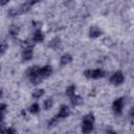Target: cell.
<instances>
[{
    "label": "cell",
    "instance_id": "obj_26",
    "mask_svg": "<svg viewBox=\"0 0 134 134\" xmlns=\"http://www.w3.org/2000/svg\"><path fill=\"white\" fill-rule=\"evenodd\" d=\"M6 109V105L5 104H0V112H3Z\"/></svg>",
    "mask_w": 134,
    "mask_h": 134
},
{
    "label": "cell",
    "instance_id": "obj_21",
    "mask_svg": "<svg viewBox=\"0 0 134 134\" xmlns=\"http://www.w3.org/2000/svg\"><path fill=\"white\" fill-rule=\"evenodd\" d=\"M83 121H90V122H93V121H94V117H93L92 114H88V115L84 116Z\"/></svg>",
    "mask_w": 134,
    "mask_h": 134
},
{
    "label": "cell",
    "instance_id": "obj_24",
    "mask_svg": "<svg viewBox=\"0 0 134 134\" xmlns=\"http://www.w3.org/2000/svg\"><path fill=\"white\" fill-rule=\"evenodd\" d=\"M60 43V40H59V38H54L51 42H50V44H49V46H51V47H54L55 45H58Z\"/></svg>",
    "mask_w": 134,
    "mask_h": 134
},
{
    "label": "cell",
    "instance_id": "obj_5",
    "mask_svg": "<svg viewBox=\"0 0 134 134\" xmlns=\"http://www.w3.org/2000/svg\"><path fill=\"white\" fill-rule=\"evenodd\" d=\"M93 128V122L90 121H83V127H82V131L84 134H89L92 131Z\"/></svg>",
    "mask_w": 134,
    "mask_h": 134
},
{
    "label": "cell",
    "instance_id": "obj_1",
    "mask_svg": "<svg viewBox=\"0 0 134 134\" xmlns=\"http://www.w3.org/2000/svg\"><path fill=\"white\" fill-rule=\"evenodd\" d=\"M105 72L102 69H95V70H86L84 72V75L89 79H99L103 77Z\"/></svg>",
    "mask_w": 134,
    "mask_h": 134
},
{
    "label": "cell",
    "instance_id": "obj_6",
    "mask_svg": "<svg viewBox=\"0 0 134 134\" xmlns=\"http://www.w3.org/2000/svg\"><path fill=\"white\" fill-rule=\"evenodd\" d=\"M67 115H69V108L65 105H63L58 113V117H61V118H64V117H67Z\"/></svg>",
    "mask_w": 134,
    "mask_h": 134
},
{
    "label": "cell",
    "instance_id": "obj_8",
    "mask_svg": "<svg viewBox=\"0 0 134 134\" xmlns=\"http://www.w3.org/2000/svg\"><path fill=\"white\" fill-rule=\"evenodd\" d=\"M32 40H34L35 42H38V43H40V42H42V41L44 40V35H43V34H42L40 30H37V31L34 34Z\"/></svg>",
    "mask_w": 134,
    "mask_h": 134
},
{
    "label": "cell",
    "instance_id": "obj_17",
    "mask_svg": "<svg viewBox=\"0 0 134 134\" xmlns=\"http://www.w3.org/2000/svg\"><path fill=\"white\" fill-rule=\"evenodd\" d=\"M74 91H75V87L73 85H71L66 89V94L69 95V96H73L74 95Z\"/></svg>",
    "mask_w": 134,
    "mask_h": 134
},
{
    "label": "cell",
    "instance_id": "obj_2",
    "mask_svg": "<svg viewBox=\"0 0 134 134\" xmlns=\"http://www.w3.org/2000/svg\"><path fill=\"white\" fill-rule=\"evenodd\" d=\"M122 107H124V99L122 98H117L114 100L113 105H112V108L114 110V112L116 114H120L121 111H122Z\"/></svg>",
    "mask_w": 134,
    "mask_h": 134
},
{
    "label": "cell",
    "instance_id": "obj_30",
    "mask_svg": "<svg viewBox=\"0 0 134 134\" xmlns=\"http://www.w3.org/2000/svg\"><path fill=\"white\" fill-rule=\"evenodd\" d=\"M1 95H2V92H1V90H0V97H1Z\"/></svg>",
    "mask_w": 134,
    "mask_h": 134
},
{
    "label": "cell",
    "instance_id": "obj_10",
    "mask_svg": "<svg viewBox=\"0 0 134 134\" xmlns=\"http://www.w3.org/2000/svg\"><path fill=\"white\" fill-rule=\"evenodd\" d=\"M22 58L24 61H29L32 58V50L31 49H24L22 53Z\"/></svg>",
    "mask_w": 134,
    "mask_h": 134
},
{
    "label": "cell",
    "instance_id": "obj_18",
    "mask_svg": "<svg viewBox=\"0 0 134 134\" xmlns=\"http://www.w3.org/2000/svg\"><path fill=\"white\" fill-rule=\"evenodd\" d=\"M21 45H22V47L24 49H31L32 48V44L30 42H28V41H23L21 43Z\"/></svg>",
    "mask_w": 134,
    "mask_h": 134
},
{
    "label": "cell",
    "instance_id": "obj_23",
    "mask_svg": "<svg viewBox=\"0 0 134 134\" xmlns=\"http://www.w3.org/2000/svg\"><path fill=\"white\" fill-rule=\"evenodd\" d=\"M6 48H7V44L5 42L0 43V53H4L5 50H6Z\"/></svg>",
    "mask_w": 134,
    "mask_h": 134
},
{
    "label": "cell",
    "instance_id": "obj_20",
    "mask_svg": "<svg viewBox=\"0 0 134 134\" xmlns=\"http://www.w3.org/2000/svg\"><path fill=\"white\" fill-rule=\"evenodd\" d=\"M52 107V100L51 99H46L45 102H44V108L46 109V110H48V109H50Z\"/></svg>",
    "mask_w": 134,
    "mask_h": 134
},
{
    "label": "cell",
    "instance_id": "obj_14",
    "mask_svg": "<svg viewBox=\"0 0 134 134\" xmlns=\"http://www.w3.org/2000/svg\"><path fill=\"white\" fill-rule=\"evenodd\" d=\"M71 103H72L73 106H77V105H80L82 103V97L79 96V95H73L71 97Z\"/></svg>",
    "mask_w": 134,
    "mask_h": 134
},
{
    "label": "cell",
    "instance_id": "obj_25",
    "mask_svg": "<svg viewBox=\"0 0 134 134\" xmlns=\"http://www.w3.org/2000/svg\"><path fill=\"white\" fill-rule=\"evenodd\" d=\"M4 134H16V132H15V130L14 129H7V130H5V133Z\"/></svg>",
    "mask_w": 134,
    "mask_h": 134
},
{
    "label": "cell",
    "instance_id": "obj_29",
    "mask_svg": "<svg viewBox=\"0 0 134 134\" xmlns=\"http://www.w3.org/2000/svg\"><path fill=\"white\" fill-rule=\"evenodd\" d=\"M3 119V112H0V121Z\"/></svg>",
    "mask_w": 134,
    "mask_h": 134
},
{
    "label": "cell",
    "instance_id": "obj_3",
    "mask_svg": "<svg viewBox=\"0 0 134 134\" xmlns=\"http://www.w3.org/2000/svg\"><path fill=\"white\" fill-rule=\"evenodd\" d=\"M122 82H124V75L120 71L115 72L111 77V83H113L114 85H120Z\"/></svg>",
    "mask_w": 134,
    "mask_h": 134
},
{
    "label": "cell",
    "instance_id": "obj_22",
    "mask_svg": "<svg viewBox=\"0 0 134 134\" xmlns=\"http://www.w3.org/2000/svg\"><path fill=\"white\" fill-rule=\"evenodd\" d=\"M31 80V82L35 84V85H37V84H39L41 81H42V77L40 76V75H36V76H34V77H31L30 79Z\"/></svg>",
    "mask_w": 134,
    "mask_h": 134
},
{
    "label": "cell",
    "instance_id": "obj_27",
    "mask_svg": "<svg viewBox=\"0 0 134 134\" xmlns=\"http://www.w3.org/2000/svg\"><path fill=\"white\" fill-rule=\"evenodd\" d=\"M6 3H7L6 0H0V5H5Z\"/></svg>",
    "mask_w": 134,
    "mask_h": 134
},
{
    "label": "cell",
    "instance_id": "obj_4",
    "mask_svg": "<svg viewBox=\"0 0 134 134\" xmlns=\"http://www.w3.org/2000/svg\"><path fill=\"white\" fill-rule=\"evenodd\" d=\"M51 72H52V68L50 67V66H44L42 69H40L39 70V75L43 79V77H48L50 74H51Z\"/></svg>",
    "mask_w": 134,
    "mask_h": 134
},
{
    "label": "cell",
    "instance_id": "obj_12",
    "mask_svg": "<svg viewBox=\"0 0 134 134\" xmlns=\"http://www.w3.org/2000/svg\"><path fill=\"white\" fill-rule=\"evenodd\" d=\"M72 61V57L70 54H64L61 58V64L62 65H67L68 63H70Z\"/></svg>",
    "mask_w": 134,
    "mask_h": 134
},
{
    "label": "cell",
    "instance_id": "obj_7",
    "mask_svg": "<svg viewBox=\"0 0 134 134\" xmlns=\"http://www.w3.org/2000/svg\"><path fill=\"white\" fill-rule=\"evenodd\" d=\"M100 35H102V30H100L98 27L93 26V27L90 28V37L96 38V37H98V36H100Z\"/></svg>",
    "mask_w": 134,
    "mask_h": 134
},
{
    "label": "cell",
    "instance_id": "obj_31",
    "mask_svg": "<svg viewBox=\"0 0 134 134\" xmlns=\"http://www.w3.org/2000/svg\"><path fill=\"white\" fill-rule=\"evenodd\" d=\"M110 134H115V133H113V132H110Z\"/></svg>",
    "mask_w": 134,
    "mask_h": 134
},
{
    "label": "cell",
    "instance_id": "obj_11",
    "mask_svg": "<svg viewBox=\"0 0 134 134\" xmlns=\"http://www.w3.org/2000/svg\"><path fill=\"white\" fill-rule=\"evenodd\" d=\"M39 68L37 67V66H35V67H31L29 70H28V76L31 79V77H34V76H36V75H39Z\"/></svg>",
    "mask_w": 134,
    "mask_h": 134
},
{
    "label": "cell",
    "instance_id": "obj_16",
    "mask_svg": "<svg viewBox=\"0 0 134 134\" xmlns=\"http://www.w3.org/2000/svg\"><path fill=\"white\" fill-rule=\"evenodd\" d=\"M18 32H19V27L17 25H12L9 28V34L12 36H16V35H18Z\"/></svg>",
    "mask_w": 134,
    "mask_h": 134
},
{
    "label": "cell",
    "instance_id": "obj_9",
    "mask_svg": "<svg viewBox=\"0 0 134 134\" xmlns=\"http://www.w3.org/2000/svg\"><path fill=\"white\" fill-rule=\"evenodd\" d=\"M34 3H36V2H35V1H26V2H24V3L21 5V7H20V10H21V13L27 12V10L30 8V6H31Z\"/></svg>",
    "mask_w": 134,
    "mask_h": 134
},
{
    "label": "cell",
    "instance_id": "obj_13",
    "mask_svg": "<svg viewBox=\"0 0 134 134\" xmlns=\"http://www.w3.org/2000/svg\"><path fill=\"white\" fill-rule=\"evenodd\" d=\"M8 16L9 17H17L19 14H21V10H20V8H10L9 10H8Z\"/></svg>",
    "mask_w": 134,
    "mask_h": 134
},
{
    "label": "cell",
    "instance_id": "obj_28",
    "mask_svg": "<svg viewBox=\"0 0 134 134\" xmlns=\"http://www.w3.org/2000/svg\"><path fill=\"white\" fill-rule=\"evenodd\" d=\"M32 25L36 26V27H39V26H40V23H38V22H32Z\"/></svg>",
    "mask_w": 134,
    "mask_h": 134
},
{
    "label": "cell",
    "instance_id": "obj_15",
    "mask_svg": "<svg viewBox=\"0 0 134 134\" xmlns=\"http://www.w3.org/2000/svg\"><path fill=\"white\" fill-rule=\"evenodd\" d=\"M43 94H44V90H43V89H36V90L32 92V97L39 98V97H41Z\"/></svg>",
    "mask_w": 134,
    "mask_h": 134
},
{
    "label": "cell",
    "instance_id": "obj_19",
    "mask_svg": "<svg viewBox=\"0 0 134 134\" xmlns=\"http://www.w3.org/2000/svg\"><path fill=\"white\" fill-rule=\"evenodd\" d=\"M39 110H40V108H39V105H38V104H34V105H31L30 108H29V111H30L31 113H38Z\"/></svg>",
    "mask_w": 134,
    "mask_h": 134
}]
</instances>
